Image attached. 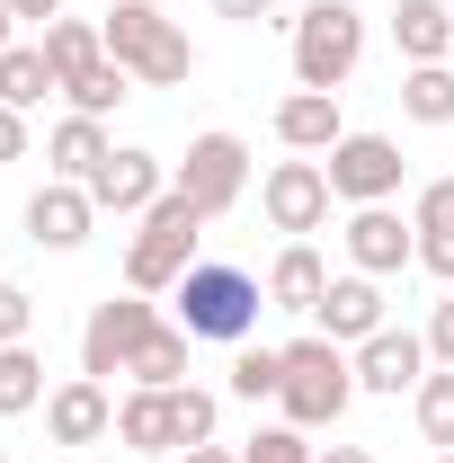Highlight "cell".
Segmentation results:
<instances>
[{
  "label": "cell",
  "instance_id": "cell-26",
  "mask_svg": "<svg viewBox=\"0 0 454 463\" xmlns=\"http://www.w3.org/2000/svg\"><path fill=\"white\" fill-rule=\"evenodd\" d=\"M62 99H71V116H116L125 108V99H134V71H125V62H99V71H80V80H71V90H62Z\"/></svg>",
  "mask_w": 454,
  "mask_h": 463
},
{
  "label": "cell",
  "instance_id": "cell-20",
  "mask_svg": "<svg viewBox=\"0 0 454 463\" xmlns=\"http://www.w3.org/2000/svg\"><path fill=\"white\" fill-rule=\"evenodd\" d=\"M393 36H401L410 62H454V9H446V0H401Z\"/></svg>",
  "mask_w": 454,
  "mask_h": 463
},
{
  "label": "cell",
  "instance_id": "cell-36",
  "mask_svg": "<svg viewBox=\"0 0 454 463\" xmlns=\"http://www.w3.org/2000/svg\"><path fill=\"white\" fill-rule=\"evenodd\" d=\"M9 9H18V18H36V27H54V18H62V0H9Z\"/></svg>",
  "mask_w": 454,
  "mask_h": 463
},
{
  "label": "cell",
  "instance_id": "cell-9",
  "mask_svg": "<svg viewBox=\"0 0 454 463\" xmlns=\"http://www.w3.org/2000/svg\"><path fill=\"white\" fill-rule=\"evenodd\" d=\"M330 205H339V196H330V170H321V161H277V170L259 178V214H268L285 241L321 232V223H330Z\"/></svg>",
  "mask_w": 454,
  "mask_h": 463
},
{
  "label": "cell",
  "instance_id": "cell-11",
  "mask_svg": "<svg viewBox=\"0 0 454 463\" xmlns=\"http://www.w3.org/2000/svg\"><path fill=\"white\" fill-rule=\"evenodd\" d=\"M170 187V170H161V152H143V143H116L108 161H99V178H90V205L99 214H152V196Z\"/></svg>",
  "mask_w": 454,
  "mask_h": 463
},
{
  "label": "cell",
  "instance_id": "cell-5",
  "mask_svg": "<svg viewBox=\"0 0 454 463\" xmlns=\"http://www.w3.org/2000/svg\"><path fill=\"white\" fill-rule=\"evenodd\" d=\"M365 62V9L356 0H312L294 18V80L303 90H347Z\"/></svg>",
  "mask_w": 454,
  "mask_h": 463
},
{
  "label": "cell",
  "instance_id": "cell-34",
  "mask_svg": "<svg viewBox=\"0 0 454 463\" xmlns=\"http://www.w3.org/2000/svg\"><path fill=\"white\" fill-rule=\"evenodd\" d=\"M9 161H27V116L18 108H0V170H9Z\"/></svg>",
  "mask_w": 454,
  "mask_h": 463
},
{
  "label": "cell",
  "instance_id": "cell-10",
  "mask_svg": "<svg viewBox=\"0 0 454 463\" xmlns=\"http://www.w3.org/2000/svg\"><path fill=\"white\" fill-rule=\"evenodd\" d=\"M347 356H356V392H383V402L419 392L428 365H437V356H428V330H393V321H383L365 347H347Z\"/></svg>",
  "mask_w": 454,
  "mask_h": 463
},
{
  "label": "cell",
  "instance_id": "cell-6",
  "mask_svg": "<svg viewBox=\"0 0 454 463\" xmlns=\"http://www.w3.org/2000/svg\"><path fill=\"white\" fill-rule=\"evenodd\" d=\"M161 330V312H152V294H108V303H90V321H80V374H134V356H143V339Z\"/></svg>",
  "mask_w": 454,
  "mask_h": 463
},
{
  "label": "cell",
  "instance_id": "cell-12",
  "mask_svg": "<svg viewBox=\"0 0 454 463\" xmlns=\"http://www.w3.org/2000/svg\"><path fill=\"white\" fill-rule=\"evenodd\" d=\"M339 241H347V259H356V277H401L419 259V223H401L393 205H356Z\"/></svg>",
  "mask_w": 454,
  "mask_h": 463
},
{
  "label": "cell",
  "instance_id": "cell-19",
  "mask_svg": "<svg viewBox=\"0 0 454 463\" xmlns=\"http://www.w3.org/2000/svg\"><path fill=\"white\" fill-rule=\"evenodd\" d=\"M108 152H116V143H108V116H62L54 134H45V170L71 178V187H90Z\"/></svg>",
  "mask_w": 454,
  "mask_h": 463
},
{
  "label": "cell",
  "instance_id": "cell-30",
  "mask_svg": "<svg viewBox=\"0 0 454 463\" xmlns=\"http://www.w3.org/2000/svg\"><path fill=\"white\" fill-rule=\"evenodd\" d=\"M27 330H36V294H27V286H9V277H0V347H18V339H27Z\"/></svg>",
  "mask_w": 454,
  "mask_h": 463
},
{
  "label": "cell",
  "instance_id": "cell-21",
  "mask_svg": "<svg viewBox=\"0 0 454 463\" xmlns=\"http://www.w3.org/2000/svg\"><path fill=\"white\" fill-rule=\"evenodd\" d=\"M62 80H54V62H45V45H9V54H0V108H45V99H54Z\"/></svg>",
  "mask_w": 454,
  "mask_h": 463
},
{
  "label": "cell",
  "instance_id": "cell-28",
  "mask_svg": "<svg viewBox=\"0 0 454 463\" xmlns=\"http://www.w3.org/2000/svg\"><path fill=\"white\" fill-rule=\"evenodd\" d=\"M277 383H285V347H241L232 356V392L241 402H277Z\"/></svg>",
  "mask_w": 454,
  "mask_h": 463
},
{
  "label": "cell",
  "instance_id": "cell-1",
  "mask_svg": "<svg viewBox=\"0 0 454 463\" xmlns=\"http://www.w3.org/2000/svg\"><path fill=\"white\" fill-rule=\"evenodd\" d=\"M178 330L187 339H214V347H250L259 330V312H268V286L250 277V268H223V259H196L187 277H178Z\"/></svg>",
  "mask_w": 454,
  "mask_h": 463
},
{
  "label": "cell",
  "instance_id": "cell-29",
  "mask_svg": "<svg viewBox=\"0 0 454 463\" xmlns=\"http://www.w3.org/2000/svg\"><path fill=\"white\" fill-rule=\"evenodd\" d=\"M241 463H312V428H259Z\"/></svg>",
  "mask_w": 454,
  "mask_h": 463
},
{
  "label": "cell",
  "instance_id": "cell-22",
  "mask_svg": "<svg viewBox=\"0 0 454 463\" xmlns=\"http://www.w3.org/2000/svg\"><path fill=\"white\" fill-rule=\"evenodd\" d=\"M401 116L410 125H454V62H410L401 71Z\"/></svg>",
  "mask_w": 454,
  "mask_h": 463
},
{
  "label": "cell",
  "instance_id": "cell-27",
  "mask_svg": "<svg viewBox=\"0 0 454 463\" xmlns=\"http://www.w3.org/2000/svg\"><path fill=\"white\" fill-rule=\"evenodd\" d=\"M419 437L454 455V365H428V383H419Z\"/></svg>",
  "mask_w": 454,
  "mask_h": 463
},
{
  "label": "cell",
  "instance_id": "cell-16",
  "mask_svg": "<svg viewBox=\"0 0 454 463\" xmlns=\"http://www.w3.org/2000/svg\"><path fill=\"white\" fill-rule=\"evenodd\" d=\"M312 321H321V339H339V347H365L374 330H383V286L347 268V277H330V294H321V312H312Z\"/></svg>",
  "mask_w": 454,
  "mask_h": 463
},
{
  "label": "cell",
  "instance_id": "cell-17",
  "mask_svg": "<svg viewBox=\"0 0 454 463\" xmlns=\"http://www.w3.org/2000/svg\"><path fill=\"white\" fill-rule=\"evenodd\" d=\"M321 294H330V259H321L312 241H285L277 268H268V312H294V321H312V312H321Z\"/></svg>",
  "mask_w": 454,
  "mask_h": 463
},
{
  "label": "cell",
  "instance_id": "cell-40",
  "mask_svg": "<svg viewBox=\"0 0 454 463\" xmlns=\"http://www.w3.org/2000/svg\"><path fill=\"white\" fill-rule=\"evenodd\" d=\"M437 463H454V455H437Z\"/></svg>",
  "mask_w": 454,
  "mask_h": 463
},
{
  "label": "cell",
  "instance_id": "cell-35",
  "mask_svg": "<svg viewBox=\"0 0 454 463\" xmlns=\"http://www.w3.org/2000/svg\"><path fill=\"white\" fill-rule=\"evenodd\" d=\"M214 18H232V27H259V18H277V0H205Z\"/></svg>",
  "mask_w": 454,
  "mask_h": 463
},
{
  "label": "cell",
  "instance_id": "cell-18",
  "mask_svg": "<svg viewBox=\"0 0 454 463\" xmlns=\"http://www.w3.org/2000/svg\"><path fill=\"white\" fill-rule=\"evenodd\" d=\"M339 134H347L339 90H294V99H277V143L285 152H330Z\"/></svg>",
  "mask_w": 454,
  "mask_h": 463
},
{
  "label": "cell",
  "instance_id": "cell-3",
  "mask_svg": "<svg viewBox=\"0 0 454 463\" xmlns=\"http://www.w3.org/2000/svg\"><path fill=\"white\" fill-rule=\"evenodd\" d=\"M347 402H356V356L339 339H321V330L285 339V383H277L285 428H330Z\"/></svg>",
  "mask_w": 454,
  "mask_h": 463
},
{
  "label": "cell",
  "instance_id": "cell-32",
  "mask_svg": "<svg viewBox=\"0 0 454 463\" xmlns=\"http://www.w3.org/2000/svg\"><path fill=\"white\" fill-rule=\"evenodd\" d=\"M419 268H428L437 286H454V232H419Z\"/></svg>",
  "mask_w": 454,
  "mask_h": 463
},
{
  "label": "cell",
  "instance_id": "cell-38",
  "mask_svg": "<svg viewBox=\"0 0 454 463\" xmlns=\"http://www.w3.org/2000/svg\"><path fill=\"white\" fill-rule=\"evenodd\" d=\"M312 463H374L365 446H330V455H312Z\"/></svg>",
  "mask_w": 454,
  "mask_h": 463
},
{
  "label": "cell",
  "instance_id": "cell-23",
  "mask_svg": "<svg viewBox=\"0 0 454 463\" xmlns=\"http://www.w3.org/2000/svg\"><path fill=\"white\" fill-rule=\"evenodd\" d=\"M45 62H54V80L71 90L80 71H99V62H108V36H99L90 18H54V27H45Z\"/></svg>",
  "mask_w": 454,
  "mask_h": 463
},
{
  "label": "cell",
  "instance_id": "cell-2",
  "mask_svg": "<svg viewBox=\"0 0 454 463\" xmlns=\"http://www.w3.org/2000/svg\"><path fill=\"white\" fill-rule=\"evenodd\" d=\"M196 241H205L196 196L187 187H161L152 214H143V232H134V250H125V286L134 294H178V277L196 268Z\"/></svg>",
  "mask_w": 454,
  "mask_h": 463
},
{
  "label": "cell",
  "instance_id": "cell-15",
  "mask_svg": "<svg viewBox=\"0 0 454 463\" xmlns=\"http://www.w3.org/2000/svg\"><path fill=\"white\" fill-rule=\"evenodd\" d=\"M116 446H125V455H178V446H187V437H178V383L170 392L134 383V392L116 402Z\"/></svg>",
  "mask_w": 454,
  "mask_h": 463
},
{
  "label": "cell",
  "instance_id": "cell-39",
  "mask_svg": "<svg viewBox=\"0 0 454 463\" xmlns=\"http://www.w3.org/2000/svg\"><path fill=\"white\" fill-rule=\"evenodd\" d=\"M9 45H18V9L0 0V54H9Z\"/></svg>",
  "mask_w": 454,
  "mask_h": 463
},
{
  "label": "cell",
  "instance_id": "cell-33",
  "mask_svg": "<svg viewBox=\"0 0 454 463\" xmlns=\"http://www.w3.org/2000/svg\"><path fill=\"white\" fill-rule=\"evenodd\" d=\"M428 356H437V365H454V286H446V303L428 312Z\"/></svg>",
  "mask_w": 454,
  "mask_h": 463
},
{
  "label": "cell",
  "instance_id": "cell-37",
  "mask_svg": "<svg viewBox=\"0 0 454 463\" xmlns=\"http://www.w3.org/2000/svg\"><path fill=\"white\" fill-rule=\"evenodd\" d=\"M178 463H241V455H232V446H187Z\"/></svg>",
  "mask_w": 454,
  "mask_h": 463
},
{
  "label": "cell",
  "instance_id": "cell-24",
  "mask_svg": "<svg viewBox=\"0 0 454 463\" xmlns=\"http://www.w3.org/2000/svg\"><path fill=\"white\" fill-rule=\"evenodd\" d=\"M27 410H45V356L18 339L0 347V419H27Z\"/></svg>",
  "mask_w": 454,
  "mask_h": 463
},
{
  "label": "cell",
  "instance_id": "cell-13",
  "mask_svg": "<svg viewBox=\"0 0 454 463\" xmlns=\"http://www.w3.org/2000/svg\"><path fill=\"white\" fill-rule=\"evenodd\" d=\"M45 437L54 446H99V437H116V402L99 374H71V383H54L45 392Z\"/></svg>",
  "mask_w": 454,
  "mask_h": 463
},
{
  "label": "cell",
  "instance_id": "cell-7",
  "mask_svg": "<svg viewBox=\"0 0 454 463\" xmlns=\"http://www.w3.org/2000/svg\"><path fill=\"white\" fill-rule=\"evenodd\" d=\"M321 170H330V196L339 205H393L401 196V143L393 134H339L321 152Z\"/></svg>",
  "mask_w": 454,
  "mask_h": 463
},
{
  "label": "cell",
  "instance_id": "cell-31",
  "mask_svg": "<svg viewBox=\"0 0 454 463\" xmlns=\"http://www.w3.org/2000/svg\"><path fill=\"white\" fill-rule=\"evenodd\" d=\"M410 223H419V232H454V178H428V187H419Z\"/></svg>",
  "mask_w": 454,
  "mask_h": 463
},
{
  "label": "cell",
  "instance_id": "cell-4",
  "mask_svg": "<svg viewBox=\"0 0 454 463\" xmlns=\"http://www.w3.org/2000/svg\"><path fill=\"white\" fill-rule=\"evenodd\" d=\"M99 36H108V54L125 62L143 90H178V80L196 71V45L178 36V27L152 9V0H116L108 18H99Z\"/></svg>",
  "mask_w": 454,
  "mask_h": 463
},
{
  "label": "cell",
  "instance_id": "cell-41",
  "mask_svg": "<svg viewBox=\"0 0 454 463\" xmlns=\"http://www.w3.org/2000/svg\"><path fill=\"white\" fill-rule=\"evenodd\" d=\"M0 463H9V455H0Z\"/></svg>",
  "mask_w": 454,
  "mask_h": 463
},
{
  "label": "cell",
  "instance_id": "cell-25",
  "mask_svg": "<svg viewBox=\"0 0 454 463\" xmlns=\"http://www.w3.org/2000/svg\"><path fill=\"white\" fill-rule=\"evenodd\" d=\"M187 330H178V321H161V330H152V339H143V356H134V383H152V392H170V383H187Z\"/></svg>",
  "mask_w": 454,
  "mask_h": 463
},
{
  "label": "cell",
  "instance_id": "cell-14",
  "mask_svg": "<svg viewBox=\"0 0 454 463\" xmlns=\"http://www.w3.org/2000/svg\"><path fill=\"white\" fill-rule=\"evenodd\" d=\"M99 232V205H90V187H71V178H45L36 196H27V241L36 250H80Z\"/></svg>",
  "mask_w": 454,
  "mask_h": 463
},
{
  "label": "cell",
  "instance_id": "cell-8",
  "mask_svg": "<svg viewBox=\"0 0 454 463\" xmlns=\"http://www.w3.org/2000/svg\"><path fill=\"white\" fill-rule=\"evenodd\" d=\"M170 187L196 196V214H205V223L232 214V205H241V187H250V152H241V134H223V125H214V134H196V143H187V161L170 170Z\"/></svg>",
  "mask_w": 454,
  "mask_h": 463
}]
</instances>
